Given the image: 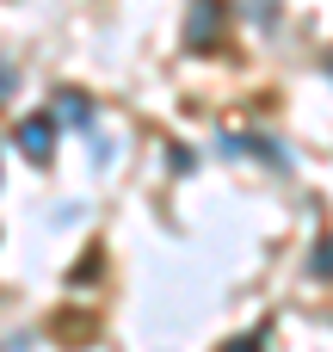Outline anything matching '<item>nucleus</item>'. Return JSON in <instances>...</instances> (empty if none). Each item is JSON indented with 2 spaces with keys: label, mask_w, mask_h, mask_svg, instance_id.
I'll use <instances>...</instances> for the list:
<instances>
[{
  "label": "nucleus",
  "mask_w": 333,
  "mask_h": 352,
  "mask_svg": "<svg viewBox=\"0 0 333 352\" xmlns=\"http://www.w3.org/2000/svg\"><path fill=\"white\" fill-rule=\"evenodd\" d=\"M19 142H25V155H37V161H43V148H49V124H43V118H31V124L19 130Z\"/></svg>",
  "instance_id": "nucleus-1"
},
{
  "label": "nucleus",
  "mask_w": 333,
  "mask_h": 352,
  "mask_svg": "<svg viewBox=\"0 0 333 352\" xmlns=\"http://www.w3.org/2000/svg\"><path fill=\"white\" fill-rule=\"evenodd\" d=\"M315 272H333V241L321 248V260H315Z\"/></svg>",
  "instance_id": "nucleus-2"
}]
</instances>
